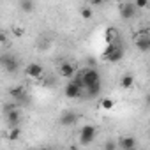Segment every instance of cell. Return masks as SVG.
<instances>
[{
    "instance_id": "6da1fadb",
    "label": "cell",
    "mask_w": 150,
    "mask_h": 150,
    "mask_svg": "<svg viewBox=\"0 0 150 150\" xmlns=\"http://www.w3.org/2000/svg\"><path fill=\"white\" fill-rule=\"evenodd\" d=\"M103 58L106 62H111V64H117L124 58V48L115 41V42H108L104 53H103Z\"/></svg>"
},
{
    "instance_id": "7a4b0ae2",
    "label": "cell",
    "mask_w": 150,
    "mask_h": 150,
    "mask_svg": "<svg viewBox=\"0 0 150 150\" xmlns=\"http://www.w3.org/2000/svg\"><path fill=\"white\" fill-rule=\"evenodd\" d=\"M0 65H2V69L9 74H14L20 71V60L13 55V53H6L0 57Z\"/></svg>"
},
{
    "instance_id": "3957f363",
    "label": "cell",
    "mask_w": 150,
    "mask_h": 150,
    "mask_svg": "<svg viewBox=\"0 0 150 150\" xmlns=\"http://www.w3.org/2000/svg\"><path fill=\"white\" fill-rule=\"evenodd\" d=\"M80 76H81V81H83V88H87L90 85H96V83H101V72L94 67L81 71Z\"/></svg>"
},
{
    "instance_id": "277c9868",
    "label": "cell",
    "mask_w": 150,
    "mask_h": 150,
    "mask_svg": "<svg viewBox=\"0 0 150 150\" xmlns=\"http://www.w3.org/2000/svg\"><path fill=\"white\" fill-rule=\"evenodd\" d=\"M96 136H97V129H96V125H92V124H85V125L80 129V143H81L83 146L90 145V143L96 139Z\"/></svg>"
},
{
    "instance_id": "5b68a950",
    "label": "cell",
    "mask_w": 150,
    "mask_h": 150,
    "mask_svg": "<svg viewBox=\"0 0 150 150\" xmlns=\"http://www.w3.org/2000/svg\"><path fill=\"white\" fill-rule=\"evenodd\" d=\"M120 11V18L122 20H132L134 16H136V7H134V4H129V2H122L120 4V7H118Z\"/></svg>"
},
{
    "instance_id": "8992f818",
    "label": "cell",
    "mask_w": 150,
    "mask_h": 150,
    "mask_svg": "<svg viewBox=\"0 0 150 150\" xmlns=\"http://www.w3.org/2000/svg\"><path fill=\"white\" fill-rule=\"evenodd\" d=\"M78 113L76 111H64L62 115H60V125H64V127H71V125H74L78 122Z\"/></svg>"
},
{
    "instance_id": "52a82bcc",
    "label": "cell",
    "mask_w": 150,
    "mask_h": 150,
    "mask_svg": "<svg viewBox=\"0 0 150 150\" xmlns=\"http://www.w3.org/2000/svg\"><path fill=\"white\" fill-rule=\"evenodd\" d=\"M42 72H44V69H42V65L41 64H28L27 65V69H25V74L28 78H32V80H39L41 76H42Z\"/></svg>"
},
{
    "instance_id": "ba28073f",
    "label": "cell",
    "mask_w": 150,
    "mask_h": 150,
    "mask_svg": "<svg viewBox=\"0 0 150 150\" xmlns=\"http://www.w3.org/2000/svg\"><path fill=\"white\" fill-rule=\"evenodd\" d=\"M136 48H138L141 53H146V51L150 50V35H148L146 32L136 35Z\"/></svg>"
},
{
    "instance_id": "9c48e42d",
    "label": "cell",
    "mask_w": 150,
    "mask_h": 150,
    "mask_svg": "<svg viewBox=\"0 0 150 150\" xmlns=\"http://www.w3.org/2000/svg\"><path fill=\"white\" fill-rule=\"evenodd\" d=\"M81 87H78L74 81H71V83H67V87H65V90H64V94H65V97L67 99H78L80 96H81Z\"/></svg>"
},
{
    "instance_id": "30bf717a",
    "label": "cell",
    "mask_w": 150,
    "mask_h": 150,
    "mask_svg": "<svg viewBox=\"0 0 150 150\" xmlns=\"http://www.w3.org/2000/svg\"><path fill=\"white\" fill-rule=\"evenodd\" d=\"M58 72H60V76L65 78V80H71L74 74H76V71H74V65L69 64V62H62L58 65Z\"/></svg>"
},
{
    "instance_id": "8fae6325",
    "label": "cell",
    "mask_w": 150,
    "mask_h": 150,
    "mask_svg": "<svg viewBox=\"0 0 150 150\" xmlns=\"http://www.w3.org/2000/svg\"><path fill=\"white\" fill-rule=\"evenodd\" d=\"M6 118H7L9 127H13V125H20V122H21V115H20L18 108H11L9 111H6Z\"/></svg>"
},
{
    "instance_id": "7c38bea8",
    "label": "cell",
    "mask_w": 150,
    "mask_h": 150,
    "mask_svg": "<svg viewBox=\"0 0 150 150\" xmlns=\"http://www.w3.org/2000/svg\"><path fill=\"white\" fill-rule=\"evenodd\" d=\"M136 138H132V136H124V138H120V141H118V146L122 148V150H132V148H136Z\"/></svg>"
},
{
    "instance_id": "4fadbf2b",
    "label": "cell",
    "mask_w": 150,
    "mask_h": 150,
    "mask_svg": "<svg viewBox=\"0 0 150 150\" xmlns=\"http://www.w3.org/2000/svg\"><path fill=\"white\" fill-rule=\"evenodd\" d=\"M9 96L14 99V101H25L27 99V90L23 88V87H13L11 90H9Z\"/></svg>"
},
{
    "instance_id": "5bb4252c",
    "label": "cell",
    "mask_w": 150,
    "mask_h": 150,
    "mask_svg": "<svg viewBox=\"0 0 150 150\" xmlns=\"http://www.w3.org/2000/svg\"><path fill=\"white\" fill-rule=\"evenodd\" d=\"M20 9L27 14H30L34 9H35V4H34V0H20Z\"/></svg>"
},
{
    "instance_id": "9a60e30c",
    "label": "cell",
    "mask_w": 150,
    "mask_h": 150,
    "mask_svg": "<svg viewBox=\"0 0 150 150\" xmlns=\"http://www.w3.org/2000/svg\"><path fill=\"white\" fill-rule=\"evenodd\" d=\"M20 136H21V127H20V125H13V127H9L7 138H9L11 141H16V139H20Z\"/></svg>"
},
{
    "instance_id": "2e32d148",
    "label": "cell",
    "mask_w": 150,
    "mask_h": 150,
    "mask_svg": "<svg viewBox=\"0 0 150 150\" xmlns=\"http://www.w3.org/2000/svg\"><path fill=\"white\" fill-rule=\"evenodd\" d=\"M134 85V76L132 74H124L122 80H120V87L122 88H131Z\"/></svg>"
},
{
    "instance_id": "e0dca14e",
    "label": "cell",
    "mask_w": 150,
    "mask_h": 150,
    "mask_svg": "<svg viewBox=\"0 0 150 150\" xmlns=\"http://www.w3.org/2000/svg\"><path fill=\"white\" fill-rule=\"evenodd\" d=\"M117 37H118V30L113 28V27H110V28L106 30V42H115Z\"/></svg>"
},
{
    "instance_id": "ac0fdd59",
    "label": "cell",
    "mask_w": 150,
    "mask_h": 150,
    "mask_svg": "<svg viewBox=\"0 0 150 150\" xmlns=\"http://www.w3.org/2000/svg\"><path fill=\"white\" fill-rule=\"evenodd\" d=\"M101 83H96V85H90V87H87V92H88V97H96V96H99L101 94Z\"/></svg>"
},
{
    "instance_id": "d6986e66",
    "label": "cell",
    "mask_w": 150,
    "mask_h": 150,
    "mask_svg": "<svg viewBox=\"0 0 150 150\" xmlns=\"http://www.w3.org/2000/svg\"><path fill=\"white\" fill-rule=\"evenodd\" d=\"M80 14H81L83 20H92L94 18V9L92 7H81L80 9Z\"/></svg>"
},
{
    "instance_id": "ffe728a7",
    "label": "cell",
    "mask_w": 150,
    "mask_h": 150,
    "mask_svg": "<svg viewBox=\"0 0 150 150\" xmlns=\"http://www.w3.org/2000/svg\"><path fill=\"white\" fill-rule=\"evenodd\" d=\"M113 106H115L113 99H108V97H104V99L101 101V108H103V110H113Z\"/></svg>"
},
{
    "instance_id": "44dd1931",
    "label": "cell",
    "mask_w": 150,
    "mask_h": 150,
    "mask_svg": "<svg viewBox=\"0 0 150 150\" xmlns=\"http://www.w3.org/2000/svg\"><path fill=\"white\" fill-rule=\"evenodd\" d=\"M148 0H134V7L136 9H146Z\"/></svg>"
},
{
    "instance_id": "7402d4cb",
    "label": "cell",
    "mask_w": 150,
    "mask_h": 150,
    "mask_svg": "<svg viewBox=\"0 0 150 150\" xmlns=\"http://www.w3.org/2000/svg\"><path fill=\"white\" fill-rule=\"evenodd\" d=\"M13 34H14L16 37H21V35L25 34V28H23V27H14V28H13Z\"/></svg>"
},
{
    "instance_id": "603a6c76",
    "label": "cell",
    "mask_w": 150,
    "mask_h": 150,
    "mask_svg": "<svg viewBox=\"0 0 150 150\" xmlns=\"http://www.w3.org/2000/svg\"><path fill=\"white\" fill-rule=\"evenodd\" d=\"M104 146H106L108 150H115L118 145H117V143H113V141H106V145H104Z\"/></svg>"
},
{
    "instance_id": "cb8c5ba5",
    "label": "cell",
    "mask_w": 150,
    "mask_h": 150,
    "mask_svg": "<svg viewBox=\"0 0 150 150\" xmlns=\"http://www.w3.org/2000/svg\"><path fill=\"white\" fill-rule=\"evenodd\" d=\"M88 4H90V6H101L103 0H88Z\"/></svg>"
},
{
    "instance_id": "d4e9b609",
    "label": "cell",
    "mask_w": 150,
    "mask_h": 150,
    "mask_svg": "<svg viewBox=\"0 0 150 150\" xmlns=\"http://www.w3.org/2000/svg\"><path fill=\"white\" fill-rule=\"evenodd\" d=\"M6 41H7V35H6L4 32H0V44H4Z\"/></svg>"
},
{
    "instance_id": "484cf974",
    "label": "cell",
    "mask_w": 150,
    "mask_h": 150,
    "mask_svg": "<svg viewBox=\"0 0 150 150\" xmlns=\"http://www.w3.org/2000/svg\"><path fill=\"white\" fill-rule=\"evenodd\" d=\"M117 2H120V4H122V2H124V0H117Z\"/></svg>"
}]
</instances>
